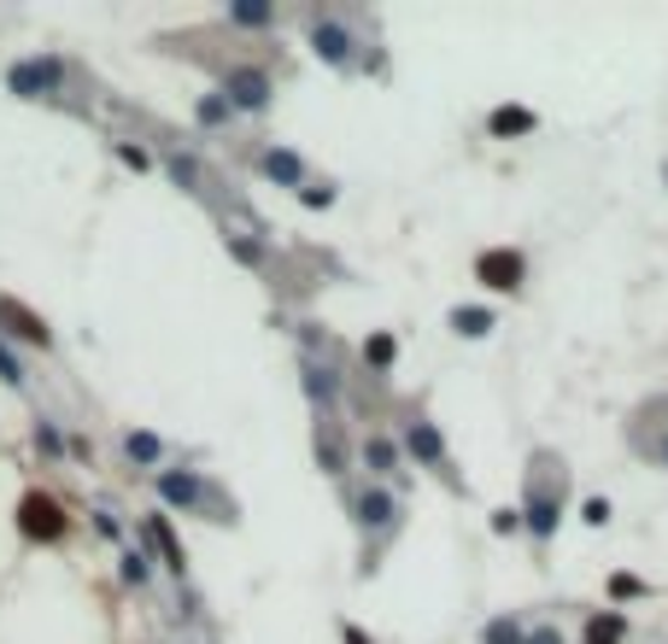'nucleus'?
<instances>
[{"instance_id": "7ed1b4c3", "label": "nucleus", "mask_w": 668, "mask_h": 644, "mask_svg": "<svg viewBox=\"0 0 668 644\" xmlns=\"http://www.w3.org/2000/svg\"><path fill=\"white\" fill-rule=\"evenodd\" d=\"M615 626H622V621H598V633H592V644H610V639H615Z\"/></svg>"}, {"instance_id": "f257e3e1", "label": "nucleus", "mask_w": 668, "mask_h": 644, "mask_svg": "<svg viewBox=\"0 0 668 644\" xmlns=\"http://www.w3.org/2000/svg\"><path fill=\"white\" fill-rule=\"evenodd\" d=\"M19 521H24L30 539H59L65 533V516H59V504L47 498V493H30L24 510H19Z\"/></svg>"}, {"instance_id": "f03ea898", "label": "nucleus", "mask_w": 668, "mask_h": 644, "mask_svg": "<svg viewBox=\"0 0 668 644\" xmlns=\"http://www.w3.org/2000/svg\"><path fill=\"white\" fill-rule=\"evenodd\" d=\"M482 276H487L492 287H517L522 258H517V252H487V258H482Z\"/></svg>"}]
</instances>
